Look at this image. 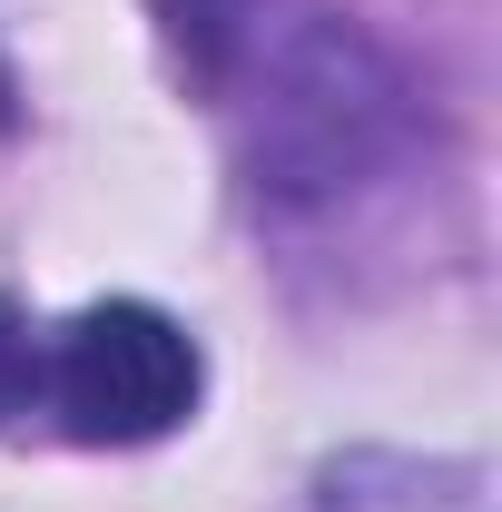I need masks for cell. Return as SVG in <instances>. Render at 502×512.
Listing matches in <instances>:
<instances>
[{"mask_svg": "<svg viewBox=\"0 0 502 512\" xmlns=\"http://www.w3.org/2000/svg\"><path fill=\"white\" fill-rule=\"evenodd\" d=\"M197 365L188 325L138 306V296H109V306H79L60 325V345H40V394L60 404V424L79 444H158L197 414Z\"/></svg>", "mask_w": 502, "mask_h": 512, "instance_id": "cell-1", "label": "cell"}, {"mask_svg": "<svg viewBox=\"0 0 502 512\" xmlns=\"http://www.w3.org/2000/svg\"><path fill=\"white\" fill-rule=\"evenodd\" d=\"M30 394H40V335H30V316L0 296V424L10 414H30Z\"/></svg>", "mask_w": 502, "mask_h": 512, "instance_id": "cell-3", "label": "cell"}, {"mask_svg": "<svg viewBox=\"0 0 502 512\" xmlns=\"http://www.w3.org/2000/svg\"><path fill=\"white\" fill-rule=\"evenodd\" d=\"M0 119H10V79H0Z\"/></svg>", "mask_w": 502, "mask_h": 512, "instance_id": "cell-4", "label": "cell"}, {"mask_svg": "<svg viewBox=\"0 0 502 512\" xmlns=\"http://www.w3.org/2000/svg\"><path fill=\"white\" fill-rule=\"evenodd\" d=\"M315 512H483V473L424 463V453H345L325 473Z\"/></svg>", "mask_w": 502, "mask_h": 512, "instance_id": "cell-2", "label": "cell"}]
</instances>
